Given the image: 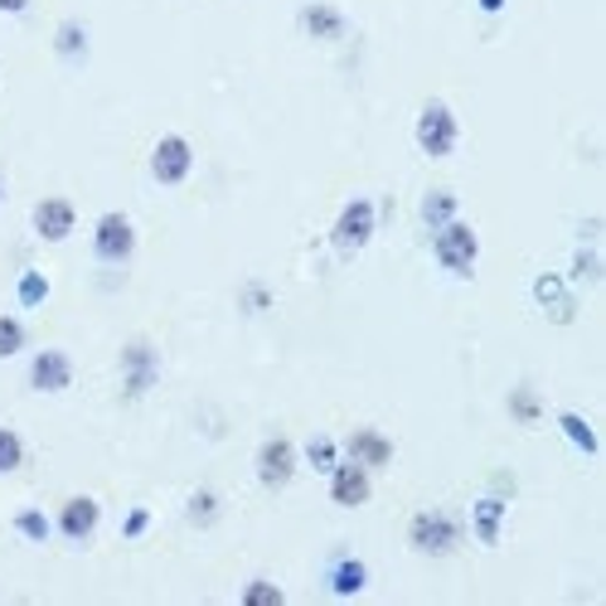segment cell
<instances>
[{"label": "cell", "instance_id": "18", "mask_svg": "<svg viewBox=\"0 0 606 606\" xmlns=\"http://www.w3.org/2000/svg\"><path fill=\"white\" fill-rule=\"evenodd\" d=\"M558 428H563V436L577 446L582 456H597V432L587 428V418H582V412H558Z\"/></svg>", "mask_w": 606, "mask_h": 606}, {"label": "cell", "instance_id": "7", "mask_svg": "<svg viewBox=\"0 0 606 606\" xmlns=\"http://www.w3.org/2000/svg\"><path fill=\"white\" fill-rule=\"evenodd\" d=\"M93 252L102 262H127L137 252V224L127 214H102L93 228Z\"/></svg>", "mask_w": 606, "mask_h": 606}, {"label": "cell", "instance_id": "31", "mask_svg": "<svg viewBox=\"0 0 606 606\" xmlns=\"http://www.w3.org/2000/svg\"><path fill=\"white\" fill-rule=\"evenodd\" d=\"M0 199H6V185H0Z\"/></svg>", "mask_w": 606, "mask_h": 606}, {"label": "cell", "instance_id": "17", "mask_svg": "<svg viewBox=\"0 0 606 606\" xmlns=\"http://www.w3.org/2000/svg\"><path fill=\"white\" fill-rule=\"evenodd\" d=\"M456 209H461V199L452 190H428V194H422V224H428V228L452 224Z\"/></svg>", "mask_w": 606, "mask_h": 606}, {"label": "cell", "instance_id": "14", "mask_svg": "<svg viewBox=\"0 0 606 606\" xmlns=\"http://www.w3.org/2000/svg\"><path fill=\"white\" fill-rule=\"evenodd\" d=\"M301 30L311 40H339L345 34V15L335 6H325V0H311V6H301Z\"/></svg>", "mask_w": 606, "mask_h": 606}, {"label": "cell", "instance_id": "11", "mask_svg": "<svg viewBox=\"0 0 606 606\" xmlns=\"http://www.w3.org/2000/svg\"><path fill=\"white\" fill-rule=\"evenodd\" d=\"M58 533L73 543H83V539H93L97 524H102V505L93 500V495H73V500H64V509H58Z\"/></svg>", "mask_w": 606, "mask_h": 606}, {"label": "cell", "instance_id": "29", "mask_svg": "<svg viewBox=\"0 0 606 606\" xmlns=\"http://www.w3.org/2000/svg\"><path fill=\"white\" fill-rule=\"evenodd\" d=\"M30 10V0H0V15H24Z\"/></svg>", "mask_w": 606, "mask_h": 606}, {"label": "cell", "instance_id": "12", "mask_svg": "<svg viewBox=\"0 0 606 606\" xmlns=\"http://www.w3.org/2000/svg\"><path fill=\"white\" fill-rule=\"evenodd\" d=\"M73 383V359L64 349H40V355L30 359V388L34 393H64Z\"/></svg>", "mask_w": 606, "mask_h": 606}, {"label": "cell", "instance_id": "24", "mask_svg": "<svg viewBox=\"0 0 606 606\" xmlns=\"http://www.w3.org/2000/svg\"><path fill=\"white\" fill-rule=\"evenodd\" d=\"M242 602H248V606H282L286 597H282V587H277V582H267V577H252L248 582V587H242Z\"/></svg>", "mask_w": 606, "mask_h": 606}, {"label": "cell", "instance_id": "30", "mask_svg": "<svg viewBox=\"0 0 606 606\" xmlns=\"http://www.w3.org/2000/svg\"><path fill=\"white\" fill-rule=\"evenodd\" d=\"M480 10H490L495 15V10H505V0H480Z\"/></svg>", "mask_w": 606, "mask_h": 606}, {"label": "cell", "instance_id": "10", "mask_svg": "<svg viewBox=\"0 0 606 606\" xmlns=\"http://www.w3.org/2000/svg\"><path fill=\"white\" fill-rule=\"evenodd\" d=\"M73 228H78V209H73V199L64 194H48V199L34 204V234L44 242H64Z\"/></svg>", "mask_w": 606, "mask_h": 606}, {"label": "cell", "instance_id": "28", "mask_svg": "<svg viewBox=\"0 0 606 606\" xmlns=\"http://www.w3.org/2000/svg\"><path fill=\"white\" fill-rule=\"evenodd\" d=\"M145 529H151V509H131L127 524H121V533H127V539H141Z\"/></svg>", "mask_w": 606, "mask_h": 606}, {"label": "cell", "instance_id": "22", "mask_svg": "<svg viewBox=\"0 0 606 606\" xmlns=\"http://www.w3.org/2000/svg\"><path fill=\"white\" fill-rule=\"evenodd\" d=\"M15 296H20V306H44V296H48V277L44 272H20V286H15Z\"/></svg>", "mask_w": 606, "mask_h": 606}, {"label": "cell", "instance_id": "26", "mask_svg": "<svg viewBox=\"0 0 606 606\" xmlns=\"http://www.w3.org/2000/svg\"><path fill=\"white\" fill-rule=\"evenodd\" d=\"M58 54L83 58V24H78V20H68L64 30H58Z\"/></svg>", "mask_w": 606, "mask_h": 606}, {"label": "cell", "instance_id": "23", "mask_svg": "<svg viewBox=\"0 0 606 606\" xmlns=\"http://www.w3.org/2000/svg\"><path fill=\"white\" fill-rule=\"evenodd\" d=\"M15 529H20L30 543H44L48 533H54V524H48L44 509H20V515H15Z\"/></svg>", "mask_w": 606, "mask_h": 606}, {"label": "cell", "instance_id": "25", "mask_svg": "<svg viewBox=\"0 0 606 606\" xmlns=\"http://www.w3.org/2000/svg\"><path fill=\"white\" fill-rule=\"evenodd\" d=\"M24 349V325L15 315H0V359H15Z\"/></svg>", "mask_w": 606, "mask_h": 606}, {"label": "cell", "instance_id": "20", "mask_svg": "<svg viewBox=\"0 0 606 606\" xmlns=\"http://www.w3.org/2000/svg\"><path fill=\"white\" fill-rule=\"evenodd\" d=\"M214 519H218V495L209 490V485H204V490L190 495V524H194V529H209Z\"/></svg>", "mask_w": 606, "mask_h": 606}, {"label": "cell", "instance_id": "5", "mask_svg": "<svg viewBox=\"0 0 606 606\" xmlns=\"http://www.w3.org/2000/svg\"><path fill=\"white\" fill-rule=\"evenodd\" d=\"M161 379V355H155L151 339H127L121 345V393L127 398H145Z\"/></svg>", "mask_w": 606, "mask_h": 606}, {"label": "cell", "instance_id": "13", "mask_svg": "<svg viewBox=\"0 0 606 606\" xmlns=\"http://www.w3.org/2000/svg\"><path fill=\"white\" fill-rule=\"evenodd\" d=\"M345 452H349V461H359V466L379 470V466L393 461V442H388L379 428H355L349 432V442H345Z\"/></svg>", "mask_w": 606, "mask_h": 606}, {"label": "cell", "instance_id": "3", "mask_svg": "<svg viewBox=\"0 0 606 606\" xmlns=\"http://www.w3.org/2000/svg\"><path fill=\"white\" fill-rule=\"evenodd\" d=\"M374 224H379V209H374V199H349L345 209H339L335 228H331V242H335L339 258H355V252L369 248Z\"/></svg>", "mask_w": 606, "mask_h": 606}, {"label": "cell", "instance_id": "9", "mask_svg": "<svg viewBox=\"0 0 606 606\" xmlns=\"http://www.w3.org/2000/svg\"><path fill=\"white\" fill-rule=\"evenodd\" d=\"M291 476H296V446H291L286 436H267L258 452V480L267 490H282Z\"/></svg>", "mask_w": 606, "mask_h": 606}, {"label": "cell", "instance_id": "8", "mask_svg": "<svg viewBox=\"0 0 606 606\" xmlns=\"http://www.w3.org/2000/svg\"><path fill=\"white\" fill-rule=\"evenodd\" d=\"M374 470L369 466H359V461H335V470H331V500L339 509H359V505H369V495H374Z\"/></svg>", "mask_w": 606, "mask_h": 606}, {"label": "cell", "instance_id": "21", "mask_svg": "<svg viewBox=\"0 0 606 606\" xmlns=\"http://www.w3.org/2000/svg\"><path fill=\"white\" fill-rule=\"evenodd\" d=\"M306 461L321 470V476H331L335 461H339V446L331 442V436H311V442H306Z\"/></svg>", "mask_w": 606, "mask_h": 606}, {"label": "cell", "instance_id": "19", "mask_svg": "<svg viewBox=\"0 0 606 606\" xmlns=\"http://www.w3.org/2000/svg\"><path fill=\"white\" fill-rule=\"evenodd\" d=\"M24 466V436L15 428H0V476Z\"/></svg>", "mask_w": 606, "mask_h": 606}, {"label": "cell", "instance_id": "6", "mask_svg": "<svg viewBox=\"0 0 606 606\" xmlns=\"http://www.w3.org/2000/svg\"><path fill=\"white\" fill-rule=\"evenodd\" d=\"M194 170V145L180 131H165L151 151V180L155 185H185Z\"/></svg>", "mask_w": 606, "mask_h": 606}, {"label": "cell", "instance_id": "15", "mask_svg": "<svg viewBox=\"0 0 606 606\" xmlns=\"http://www.w3.org/2000/svg\"><path fill=\"white\" fill-rule=\"evenodd\" d=\"M470 524H476V539H480V543H500L505 500H495V495H480L476 509H470Z\"/></svg>", "mask_w": 606, "mask_h": 606}, {"label": "cell", "instance_id": "1", "mask_svg": "<svg viewBox=\"0 0 606 606\" xmlns=\"http://www.w3.org/2000/svg\"><path fill=\"white\" fill-rule=\"evenodd\" d=\"M418 145H422V155H432V161H446V155L456 151V141H461V121L456 112L442 102V97H432V102H422V112H418Z\"/></svg>", "mask_w": 606, "mask_h": 606}, {"label": "cell", "instance_id": "27", "mask_svg": "<svg viewBox=\"0 0 606 606\" xmlns=\"http://www.w3.org/2000/svg\"><path fill=\"white\" fill-rule=\"evenodd\" d=\"M509 408H515V422H533V418H539V398L524 393V388L509 398Z\"/></svg>", "mask_w": 606, "mask_h": 606}, {"label": "cell", "instance_id": "4", "mask_svg": "<svg viewBox=\"0 0 606 606\" xmlns=\"http://www.w3.org/2000/svg\"><path fill=\"white\" fill-rule=\"evenodd\" d=\"M408 543L428 558H446L461 543V524L446 515V509H422V515H412V524H408Z\"/></svg>", "mask_w": 606, "mask_h": 606}, {"label": "cell", "instance_id": "16", "mask_svg": "<svg viewBox=\"0 0 606 606\" xmlns=\"http://www.w3.org/2000/svg\"><path fill=\"white\" fill-rule=\"evenodd\" d=\"M364 587H369V567H364L359 558H339L335 573H331V592H335V597H359Z\"/></svg>", "mask_w": 606, "mask_h": 606}, {"label": "cell", "instance_id": "2", "mask_svg": "<svg viewBox=\"0 0 606 606\" xmlns=\"http://www.w3.org/2000/svg\"><path fill=\"white\" fill-rule=\"evenodd\" d=\"M432 258L442 262L446 272L466 277L470 267H476V258H480V238H476V228L461 224V218H452V224H442V228H432Z\"/></svg>", "mask_w": 606, "mask_h": 606}]
</instances>
